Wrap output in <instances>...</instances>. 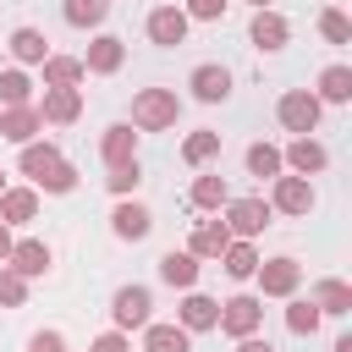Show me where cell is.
<instances>
[{
    "instance_id": "1",
    "label": "cell",
    "mask_w": 352,
    "mask_h": 352,
    "mask_svg": "<svg viewBox=\"0 0 352 352\" xmlns=\"http://www.w3.org/2000/svg\"><path fill=\"white\" fill-rule=\"evenodd\" d=\"M22 176H33L44 192H72L77 187V170L55 143H22Z\"/></svg>"
},
{
    "instance_id": "2",
    "label": "cell",
    "mask_w": 352,
    "mask_h": 352,
    "mask_svg": "<svg viewBox=\"0 0 352 352\" xmlns=\"http://www.w3.org/2000/svg\"><path fill=\"white\" fill-rule=\"evenodd\" d=\"M176 116H182V99L170 88H143L132 99V126H143V132H165V126H176Z\"/></svg>"
},
{
    "instance_id": "3",
    "label": "cell",
    "mask_w": 352,
    "mask_h": 352,
    "mask_svg": "<svg viewBox=\"0 0 352 352\" xmlns=\"http://www.w3.org/2000/svg\"><path fill=\"white\" fill-rule=\"evenodd\" d=\"M319 99L308 94V88H292V94H280V104H275V116H280V126L286 132H297V138H308L314 126H319Z\"/></svg>"
},
{
    "instance_id": "4",
    "label": "cell",
    "mask_w": 352,
    "mask_h": 352,
    "mask_svg": "<svg viewBox=\"0 0 352 352\" xmlns=\"http://www.w3.org/2000/svg\"><path fill=\"white\" fill-rule=\"evenodd\" d=\"M264 226H270V204H264V198H226V231H231V236L253 242Z\"/></svg>"
},
{
    "instance_id": "5",
    "label": "cell",
    "mask_w": 352,
    "mask_h": 352,
    "mask_svg": "<svg viewBox=\"0 0 352 352\" xmlns=\"http://www.w3.org/2000/svg\"><path fill=\"white\" fill-rule=\"evenodd\" d=\"M148 308H154V297H148L143 286H121V292L110 297V319H116V330H143V324H148Z\"/></svg>"
},
{
    "instance_id": "6",
    "label": "cell",
    "mask_w": 352,
    "mask_h": 352,
    "mask_svg": "<svg viewBox=\"0 0 352 352\" xmlns=\"http://www.w3.org/2000/svg\"><path fill=\"white\" fill-rule=\"evenodd\" d=\"M258 286H264V297H292L297 292V280H302V264L297 258H258Z\"/></svg>"
},
{
    "instance_id": "7",
    "label": "cell",
    "mask_w": 352,
    "mask_h": 352,
    "mask_svg": "<svg viewBox=\"0 0 352 352\" xmlns=\"http://www.w3.org/2000/svg\"><path fill=\"white\" fill-rule=\"evenodd\" d=\"M258 319H264V302H258V297H231V302H220V330L236 336V341L253 336Z\"/></svg>"
},
{
    "instance_id": "8",
    "label": "cell",
    "mask_w": 352,
    "mask_h": 352,
    "mask_svg": "<svg viewBox=\"0 0 352 352\" xmlns=\"http://www.w3.org/2000/svg\"><path fill=\"white\" fill-rule=\"evenodd\" d=\"M270 209H280V214H308V209H314V187H308V176H275Z\"/></svg>"
},
{
    "instance_id": "9",
    "label": "cell",
    "mask_w": 352,
    "mask_h": 352,
    "mask_svg": "<svg viewBox=\"0 0 352 352\" xmlns=\"http://www.w3.org/2000/svg\"><path fill=\"white\" fill-rule=\"evenodd\" d=\"M148 38H154L160 50H176V44L187 38V11H182V6H160V11H148Z\"/></svg>"
},
{
    "instance_id": "10",
    "label": "cell",
    "mask_w": 352,
    "mask_h": 352,
    "mask_svg": "<svg viewBox=\"0 0 352 352\" xmlns=\"http://www.w3.org/2000/svg\"><path fill=\"white\" fill-rule=\"evenodd\" d=\"M38 132H44V121H38L33 104H6V116H0V138L6 143H33Z\"/></svg>"
},
{
    "instance_id": "11",
    "label": "cell",
    "mask_w": 352,
    "mask_h": 352,
    "mask_svg": "<svg viewBox=\"0 0 352 352\" xmlns=\"http://www.w3.org/2000/svg\"><path fill=\"white\" fill-rule=\"evenodd\" d=\"M280 165H292V176H319V170L330 165V154H324V143H314V138H292V148L280 154Z\"/></svg>"
},
{
    "instance_id": "12",
    "label": "cell",
    "mask_w": 352,
    "mask_h": 352,
    "mask_svg": "<svg viewBox=\"0 0 352 352\" xmlns=\"http://www.w3.org/2000/svg\"><path fill=\"white\" fill-rule=\"evenodd\" d=\"M121 60H126V44H121L116 33H99V38L88 44V55H82V66H88V72H99V77L121 72Z\"/></svg>"
},
{
    "instance_id": "13",
    "label": "cell",
    "mask_w": 352,
    "mask_h": 352,
    "mask_svg": "<svg viewBox=\"0 0 352 352\" xmlns=\"http://www.w3.org/2000/svg\"><path fill=\"white\" fill-rule=\"evenodd\" d=\"M77 116H82V94H77V88H44L38 121H55V126H66V121H77Z\"/></svg>"
},
{
    "instance_id": "14",
    "label": "cell",
    "mask_w": 352,
    "mask_h": 352,
    "mask_svg": "<svg viewBox=\"0 0 352 352\" xmlns=\"http://www.w3.org/2000/svg\"><path fill=\"white\" fill-rule=\"evenodd\" d=\"M50 258H55V253H50V242L28 236V242H11V258H6V264H11L16 275H28V280H33V275H44V270H50Z\"/></svg>"
},
{
    "instance_id": "15",
    "label": "cell",
    "mask_w": 352,
    "mask_h": 352,
    "mask_svg": "<svg viewBox=\"0 0 352 352\" xmlns=\"http://www.w3.org/2000/svg\"><path fill=\"white\" fill-rule=\"evenodd\" d=\"M38 214V192L33 187H6L0 192V226H28Z\"/></svg>"
},
{
    "instance_id": "16",
    "label": "cell",
    "mask_w": 352,
    "mask_h": 352,
    "mask_svg": "<svg viewBox=\"0 0 352 352\" xmlns=\"http://www.w3.org/2000/svg\"><path fill=\"white\" fill-rule=\"evenodd\" d=\"M110 231H116L121 242H143V236L154 231V214H148L143 204H121V209L110 214Z\"/></svg>"
},
{
    "instance_id": "17",
    "label": "cell",
    "mask_w": 352,
    "mask_h": 352,
    "mask_svg": "<svg viewBox=\"0 0 352 352\" xmlns=\"http://www.w3.org/2000/svg\"><path fill=\"white\" fill-rule=\"evenodd\" d=\"M226 242H231L226 220H198V226H192V242H187V253H192V258H220V253H226Z\"/></svg>"
},
{
    "instance_id": "18",
    "label": "cell",
    "mask_w": 352,
    "mask_h": 352,
    "mask_svg": "<svg viewBox=\"0 0 352 352\" xmlns=\"http://www.w3.org/2000/svg\"><path fill=\"white\" fill-rule=\"evenodd\" d=\"M176 319H182V330H187V336H192V330H214V324H220V302H214V297H204V292H187V302H182V314H176Z\"/></svg>"
},
{
    "instance_id": "19",
    "label": "cell",
    "mask_w": 352,
    "mask_h": 352,
    "mask_svg": "<svg viewBox=\"0 0 352 352\" xmlns=\"http://www.w3.org/2000/svg\"><path fill=\"white\" fill-rule=\"evenodd\" d=\"M187 88H192V99H204V104H220V99L231 94V72H226V66H198Z\"/></svg>"
},
{
    "instance_id": "20",
    "label": "cell",
    "mask_w": 352,
    "mask_h": 352,
    "mask_svg": "<svg viewBox=\"0 0 352 352\" xmlns=\"http://www.w3.org/2000/svg\"><path fill=\"white\" fill-rule=\"evenodd\" d=\"M38 66H44V88H77V82L88 77V66L72 60V55H44Z\"/></svg>"
},
{
    "instance_id": "21",
    "label": "cell",
    "mask_w": 352,
    "mask_h": 352,
    "mask_svg": "<svg viewBox=\"0 0 352 352\" xmlns=\"http://www.w3.org/2000/svg\"><path fill=\"white\" fill-rule=\"evenodd\" d=\"M99 154H104V165H126V160H138V132H132V126H104Z\"/></svg>"
},
{
    "instance_id": "22",
    "label": "cell",
    "mask_w": 352,
    "mask_h": 352,
    "mask_svg": "<svg viewBox=\"0 0 352 352\" xmlns=\"http://www.w3.org/2000/svg\"><path fill=\"white\" fill-rule=\"evenodd\" d=\"M286 38H292V22H286L280 11H258V16H253V44H258V50H280Z\"/></svg>"
},
{
    "instance_id": "23",
    "label": "cell",
    "mask_w": 352,
    "mask_h": 352,
    "mask_svg": "<svg viewBox=\"0 0 352 352\" xmlns=\"http://www.w3.org/2000/svg\"><path fill=\"white\" fill-rule=\"evenodd\" d=\"M314 99H319V104H346V99H352V66H324Z\"/></svg>"
},
{
    "instance_id": "24",
    "label": "cell",
    "mask_w": 352,
    "mask_h": 352,
    "mask_svg": "<svg viewBox=\"0 0 352 352\" xmlns=\"http://www.w3.org/2000/svg\"><path fill=\"white\" fill-rule=\"evenodd\" d=\"M220 264H226V275H231V280H248V275L258 270V248H253V242H242V236H231V242H226V253H220Z\"/></svg>"
},
{
    "instance_id": "25",
    "label": "cell",
    "mask_w": 352,
    "mask_h": 352,
    "mask_svg": "<svg viewBox=\"0 0 352 352\" xmlns=\"http://www.w3.org/2000/svg\"><path fill=\"white\" fill-rule=\"evenodd\" d=\"M160 280H165V286H182V292H192V280H198V258L170 248V253L160 258Z\"/></svg>"
},
{
    "instance_id": "26",
    "label": "cell",
    "mask_w": 352,
    "mask_h": 352,
    "mask_svg": "<svg viewBox=\"0 0 352 352\" xmlns=\"http://www.w3.org/2000/svg\"><path fill=\"white\" fill-rule=\"evenodd\" d=\"M143 352H192L182 324H143Z\"/></svg>"
},
{
    "instance_id": "27",
    "label": "cell",
    "mask_w": 352,
    "mask_h": 352,
    "mask_svg": "<svg viewBox=\"0 0 352 352\" xmlns=\"http://www.w3.org/2000/svg\"><path fill=\"white\" fill-rule=\"evenodd\" d=\"M11 55H16L22 66H38V60L50 55V38H44L38 28H16V33H11Z\"/></svg>"
},
{
    "instance_id": "28",
    "label": "cell",
    "mask_w": 352,
    "mask_h": 352,
    "mask_svg": "<svg viewBox=\"0 0 352 352\" xmlns=\"http://www.w3.org/2000/svg\"><path fill=\"white\" fill-rule=\"evenodd\" d=\"M314 308L319 314H352V286L346 280H319L314 286Z\"/></svg>"
},
{
    "instance_id": "29",
    "label": "cell",
    "mask_w": 352,
    "mask_h": 352,
    "mask_svg": "<svg viewBox=\"0 0 352 352\" xmlns=\"http://www.w3.org/2000/svg\"><path fill=\"white\" fill-rule=\"evenodd\" d=\"M60 16H66L72 28H99V22L110 16V0H66Z\"/></svg>"
},
{
    "instance_id": "30",
    "label": "cell",
    "mask_w": 352,
    "mask_h": 352,
    "mask_svg": "<svg viewBox=\"0 0 352 352\" xmlns=\"http://www.w3.org/2000/svg\"><path fill=\"white\" fill-rule=\"evenodd\" d=\"M187 198H192V209H226L231 192H226V176H198Z\"/></svg>"
},
{
    "instance_id": "31",
    "label": "cell",
    "mask_w": 352,
    "mask_h": 352,
    "mask_svg": "<svg viewBox=\"0 0 352 352\" xmlns=\"http://www.w3.org/2000/svg\"><path fill=\"white\" fill-rule=\"evenodd\" d=\"M214 154H220V132H187V143H182L187 165H209Z\"/></svg>"
},
{
    "instance_id": "32",
    "label": "cell",
    "mask_w": 352,
    "mask_h": 352,
    "mask_svg": "<svg viewBox=\"0 0 352 352\" xmlns=\"http://www.w3.org/2000/svg\"><path fill=\"white\" fill-rule=\"evenodd\" d=\"M248 170L275 182V176H280V148H275V143H253V148H248Z\"/></svg>"
},
{
    "instance_id": "33",
    "label": "cell",
    "mask_w": 352,
    "mask_h": 352,
    "mask_svg": "<svg viewBox=\"0 0 352 352\" xmlns=\"http://www.w3.org/2000/svg\"><path fill=\"white\" fill-rule=\"evenodd\" d=\"M319 319H324V314L314 308V297H308V302H292V308H286V330H292V336H314V330H319Z\"/></svg>"
},
{
    "instance_id": "34",
    "label": "cell",
    "mask_w": 352,
    "mask_h": 352,
    "mask_svg": "<svg viewBox=\"0 0 352 352\" xmlns=\"http://www.w3.org/2000/svg\"><path fill=\"white\" fill-rule=\"evenodd\" d=\"M28 99H33L28 72H0V104H28Z\"/></svg>"
},
{
    "instance_id": "35",
    "label": "cell",
    "mask_w": 352,
    "mask_h": 352,
    "mask_svg": "<svg viewBox=\"0 0 352 352\" xmlns=\"http://www.w3.org/2000/svg\"><path fill=\"white\" fill-rule=\"evenodd\" d=\"M0 302L6 308H22L28 302V275H16L11 264H0Z\"/></svg>"
},
{
    "instance_id": "36",
    "label": "cell",
    "mask_w": 352,
    "mask_h": 352,
    "mask_svg": "<svg viewBox=\"0 0 352 352\" xmlns=\"http://www.w3.org/2000/svg\"><path fill=\"white\" fill-rule=\"evenodd\" d=\"M104 182H110V192H121V198H126V192H138L143 170H138V160H126V165H110V176H104Z\"/></svg>"
},
{
    "instance_id": "37",
    "label": "cell",
    "mask_w": 352,
    "mask_h": 352,
    "mask_svg": "<svg viewBox=\"0 0 352 352\" xmlns=\"http://www.w3.org/2000/svg\"><path fill=\"white\" fill-rule=\"evenodd\" d=\"M319 33H324L330 44H346V38H352V22H346L341 11H319Z\"/></svg>"
},
{
    "instance_id": "38",
    "label": "cell",
    "mask_w": 352,
    "mask_h": 352,
    "mask_svg": "<svg viewBox=\"0 0 352 352\" xmlns=\"http://www.w3.org/2000/svg\"><path fill=\"white\" fill-rule=\"evenodd\" d=\"M226 6H231V0H187L182 11H187V22H220Z\"/></svg>"
},
{
    "instance_id": "39",
    "label": "cell",
    "mask_w": 352,
    "mask_h": 352,
    "mask_svg": "<svg viewBox=\"0 0 352 352\" xmlns=\"http://www.w3.org/2000/svg\"><path fill=\"white\" fill-rule=\"evenodd\" d=\"M28 352H66V341H60V330H38L28 341Z\"/></svg>"
},
{
    "instance_id": "40",
    "label": "cell",
    "mask_w": 352,
    "mask_h": 352,
    "mask_svg": "<svg viewBox=\"0 0 352 352\" xmlns=\"http://www.w3.org/2000/svg\"><path fill=\"white\" fill-rule=\"evenodd\" d=\"M94 352H132V346H126V336H121V330H104V336L94 341Z\"/></svg>"
},
{
    "instance_id": "41",
    "label": "cell",
    "mask_w": 352,
    "mask_h": 352,
    "mask_svg": "<svg viewBox=\"0 0 352 352\" xmlns=\"http://www.w3.org/2000/svg\"><path fill=\"white\" fill-rule=\"evenodd\" d=\"M236 352H275V346H270V341H258V336H242V346H236Z\"/></svg>"
},
{
    "instance_id": "42",
    "label": "cell",
    "mask_w": 352,
    "mask_h": 352,
    "mask_svg": "<svg viewBox=\"0 0 352 352\" xmlns=\"http://www.w3.org/2000/svg\"><path fill=\"white\" fill-rule=\"evenodd\" d=\"M11 258V226H0V264Z\"/></svg>"
},
{
    "instance_id": "43",
    "label": "cell",
    "mask_w": 352,
    "mask_h": 352,
    "mask_svg": "<svg viewBox=\"0 0 352 352\" xmlns=\"http://www.w3.org/2000/svg\"><path fill=\"white\" fill-rule=\"evenodd\" d=\"M336 352H352V336H341V341H336Z\"/></svg>"
},
{
    "instance_id": "44",
    "label": "cell",
    "mask_w": 352,
    "mask_h": 352,
    "mask_svg": "<svg viewBox=\"0 0 352 352\" xmlns=\"http://www.w3.org/2000/svg\"><path fill=\"white\" fill-rule=\"evenodd\" d=\"M248 6H258V11H270V0H248Z\"/></svg>"
},
{
    "instance_id": "45",
    "label": "cell",
    "mask_w": 352,
    "mask_h": 352,
    "mask_svg": "<svg viewBox=\"0 0 352 352\" xmlns=\"http://www.w3.org/2000/svg\"><path fill=\"white\" fill-rule=\"evenodd\" d=\"M0 192H6V170H0Z\"/></svg>"
}]
</instances>
